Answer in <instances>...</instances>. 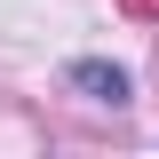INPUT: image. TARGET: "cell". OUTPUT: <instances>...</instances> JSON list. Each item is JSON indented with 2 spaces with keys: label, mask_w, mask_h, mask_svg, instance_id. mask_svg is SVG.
<instances>
[{
  "label": "cell",
  "mask_w": 159,
  "mask_h": 159,
  "mask_svg": "<svg viewBox=\"0 0 159 159\" xmlns=\"http://www.w3.org/2000/svg\"><path fill=\"white\" fill-rule=\"evenodd\" d=\"M72 88H88L96 103H127V72L119 64H72Z\"/></svg>",
  "instance_id": "6da1fadb"
}]
</instances>
